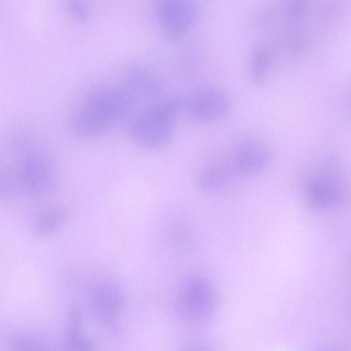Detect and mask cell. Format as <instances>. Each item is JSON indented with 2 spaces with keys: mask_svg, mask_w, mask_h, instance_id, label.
I'll list each match as a JSON object with an SVG mask.
<instances>
[{
  "mask_svg": "<svg viewBox=\"0 0 351 351\" xmlns=\"http://www.w3.org/2000/svg\"><path fill=\"white\" fill-rule=\"evenodd\" d=\"M64 351H97L95 345L84 333L82 316L76 306H72L68 313L64 338Z\"/></svg>",
  "mask_w": 351,
  "mask_h": 351,
  "instance_id": "7c38bea8",
  "label": "cell"
},
{
  "mask_svg": "<svg viewBox=\"0 0 351 351\" xmlns=\"http://www.w3.org/2000/svg\"><path fill=\"white\" fill-rule=\"evenodd\" d=\"M304 196L308 206L317 210L330 208L340 199L341 188L334 178L317 175L309 178L305 184Z\"/></svg>",
  "mask_w": 351,
  "mask_h": 351,
  "instance_id": "9c48e42d",
  "label": "cell"
},
{
  "mask_svg": "<svg viewBox=\"0 0 351 351\" xmlns=\"http://www.w3.org/2000/svg\"><path fill=\"white\" fill-rule=\"evenodd\" d=\"M8 348V351H53L43 339L27 334L12 337Z\"/></svg>",
  "mask_w": 351,
  "mask_h": 351,
  "instance_id": "9a60e30c",
  "label": "cell"
},
{
  "mask_svg": "<svg viewBox=\"0 0 351 351\" xmlns=\"http://www.w3.org/2000/svg\"><path fill=\"white\" fill-rule=\"evenodd\" d=\"M19 170L21 184L32 193L49 191L53 186V168L38 145L26 138L19 141Z\"/></svg>",
  "mask_w": 351,
  "mask_h": 351,
  "instance_id": "3957f363",
  "label": "cell"
},
{
  "mask_svg": "<svg viewBox=\"0 0 351 351\" xmlns=\"http://www.w3.org/2000/svg\"><path fill=\"white\" fill-rule=\"evenodd\" d=\"M67 218L68 213L64 207L49 208L36 217L34 225V234L38 238L45 237L60 228Z\"/></svg>",
  "mask_w": 351,
  "mask_h": 351,
  "instance_id": "4fadbf2b",
  "label": "cell"
},
{
  "mask_svg": "<svg viewBox=\"0 0 351 351\" xmlns=\"http://www.w3.org/2000/svg\"><path fill=\"white\" fill-rule=\"evenodd\" d=\"M133 97L154 99L159 93V86L154 76L140 65L127 66L121 76L120 83Z\"/></svg>",
  "mask_w": 351,
  "mask_h": 351,
  "instance_id": "30bf717a",
  "label": "cell"
},
{
  "mask_svg": "<svg viewBox=\"0 0 351 351\" xmlns=\"http://www.w3.org/2000/svg\"><path fill=\"white\" fill-rule=\"evenodd\" d=\"M274 51L267 43L261 42L250 50L247 60V71L251 80L258 84L266 82L274 63Z\"/></svg>",
  "mask_w": 351,
  "mask_h": 351,
  "instance_id": "8fae6325",
  "label": "cell"
},
{
  "mask_svg": "<svg viewBox=\"0 0 351 351\" xmlns=\"http://www.w3.org/2000/svg\"><path fill=\"white\" fill-rule=\"evenodd\" d=\"M124 297L121 288L111 281L94 285L88 295V307L97 321L106 326L117 323L123 308Z\"/></svg>",
  "mask_w": 351,
  "mask_h": 351,
  "instance_id": "52a82bcc",
  "label": "cell"
},
{
  "mask_svg": "<svg viewBox=\"0 0 351 351\" xmlns=\"http://www.w3.org/2000/svg\"><path fill=\"white\" fill-rule=\"evenodd\" d=\"M135 103L119 84H97L75 102L67 118L69 132L75 137L91 139L101 136L116 126Z\"/></svg>",
  "mask_w": 351,
  "mask_h": 351,
  "instance_id": "6da1fadb",
  "label": "cell"
},
{
  "mask_svg": "<svg viewBox=\"0 0 351 351\" xmlns=\"http://www.w3.org/2000/svg\"><path fill=\"white\" fill-rule=\"evenodd\" d=\"M271 159L268 147L260 140H241L234 148L232 168L240 174L252 175L265 169Z\"/></svg>",
  "mask_w": 351,
  "mask_h": 351,
  "instance_id": "ba28073f",
  "label": "cell"
},
{
  "mask_svg": "<svg viewBox=\"0 0 351 351\" xmlns=\"http://www.w3.org/2000/svg\"><path fill=\"white\" fill-rule=\"evenodd\" d=\"M182 110L183 99L180 97L157 100L134 116L129 125V135L144 148H161L171 138Z\"/></svg>",
  "mask_w": 351,
  "mask_h": 351,
  "instance_id": "7a4b0ae2",
  "label": "cell"
},
{
  "mask_svg": "<svg viewBox=\"0 0 351 351\" xmlns=\"http://www.w3.org/2000/svg\"><path fill=\"white\" fill-rule=\"evenodd\" d=\"M231 100L223 88L204 85L193 90L183 100V110L193 121L209 123L220 120L229 112Z\"/></svg>",
  "mask_w": 351,
  "mask_h": 351,
  "instance_id": "5b68a950",
  "label": "cell"
},
{
  "mask_svg": "<svg viewBox=\"0 0 351 351\" xmlns=\"http://www.w3.org/2000/svg\"><path fill=\"white\" fill-rule=\"evenodd\" d=\"M228 176L225 169L219 165H210L204 168L198 177L199 187L206 192H215L223 189Z\"/></svg>",
  "mask_w": 351,
  "mask_h": 351,
  "instance_id": "5bb4252c",
  "label": "cell"
},
{
  "mask_svg": "<svg viewBox=\"0 0 351 351\" xmlns=\"http://www.w3.org/2000/svg\"><path fill=\"white\" fill-rule=\"evenodd\" d=\"M154 16L162 31L169 38H178L194 26L199 7L193 0H161L154 6Z\"/></svg>",
  "mask_w": 351,
  "mask_h": 351,
  "instance_id": "8992f818",
  "label": "cell"
},
{
  "mask_svg": "<svg viewBox=\"0 0 351 351\" xmlns=\"http://www.w3.org/2000/svg\"><path fill=\"white\" fill-rule=\"evenodd\" d=\"M65 7L69 14L77 21L84 22L90 16V8L84 1H68L66 3Z\"/></svg>",
  "mask_w": 351,
  "mask_h": 351,
  "instance_id": "2e32d148",
  "label": "cell"
},
{
  "mask_svg": "<svg viewBox=\"0 0 351 351\" xmlns=\"http://www.w3.org/2000/svg\"><path fill=\"white\" fill-rule=\"evenodd\" d=\"M182 351H208V350L201 345L193 344L186 347Z\"/></svg>",
  "mask_w": 351,
  "mask_h": 351,
  "instance_id": "e0dca14e",
  "label": "cell"
},
{
  "mask_svg": "<svg viewBox=\"0 0 351 351\" xmlns=\"http://www.w3.org/2000/svg\"><path fill=\"white\" fill-rule=\"evenodd\" d=\"M217 303L216 293L205 278L193 276L180 287L176 298V311L184 320L197 322L208 318Z\"/></svg>",
  "mask_w": 351,
  "mask_h": 351,
  "instance_id": "277c9868",
  "label": "cell"
}]
</instances>
